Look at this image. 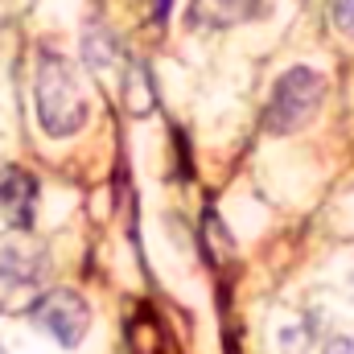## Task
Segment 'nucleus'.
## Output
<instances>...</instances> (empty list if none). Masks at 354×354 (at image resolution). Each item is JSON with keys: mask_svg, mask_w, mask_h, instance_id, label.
Returning <instances> with one entry per match:
<instances>
[{"mask_svg": "<svg viewBox=\"0 0 354 354\" xmlns=\"http://www.w3.org/2000/svg\"><path fill=\"white\" fill-rule=\"evenodd\" d=\"M37 120L50 136H75L87 124V99L58 54H41L37 66Z\"/></svg>", "mask_w": 354, "mask_h": 354, "instance_id": "nucleus-1", "label": "nucleus"}, {"mask_svg": "<svg viewBox=\"0 0 354 354\" xmlns=\"http://www.w3.org/2000/svg\"><path fill=\"white\" fill-rule=\"evenodd\" d=\"M326 99V79L309 66H292L276 79L272 99H268V128L272 132H297L301 124H309L317 115Z\"/></svg>", "mask_w": 354, "mask_h": 354, "instance_id": "nucleus-2", "label": "nucleus"}, {"mask_svg": "<svg viewBox=\"0 0 354 354\" xmlns=\"http://www.w3.org/2000/svg\"><path fill=\"white\" fill-rule=\"evenodd\" d=\"M29 317H33L41 330H50L58 346H79L83 334H87V326H91L87 301H83L79 292H71V288H54V292H46L41 301H33Z\"/></svg>", "mask_w": 354, "mask_h": 354, "instance_id": "nucleus-3", "label": "nucleus"}, {"mask_svg": "<svg viewBox=\"0 0 354 354\" xmlns=\"http://www.w3.org/2000/svg\"><path fill=\"white\" fill-rule=\"evenodd\" d=\"M33 202H37V177L17 169V165H4L0 169V214L12 227H29L33 223Z\"/></svg>", "mask_w": 354, "mask_h": 354, "instance_id": "nucleus-4", "label": "nucleus"}, {"mask_svg": "<svg viewBox=\"0 0 354 354\" xmlns=\"http://www.w3.org/2000/svg\"><path fill=\"white\" fill-rule=\"evenodd\" d=\"M264 0H189V29H227L260 17Z\"/></svg>", "mask_w": 354, "mask_h": 354, "instance_id": "nucleus-5", "label": "nucleus"}, {"mask_svg": "<svg viewBox=\"0 0 354 354\" xmlns=\"http://www.w3.org/2000/svg\"><path fill=\"white\" fill-rule=\"evenodd\" d=\"M46 268V252L33 243H8L0 252V280L4 284H33Z\"/></svg>", "mask_w": 354, "mask_h": 354, "instance_id": "nucleus-6", "label": "nucleus"}, {"mask_svg": "<svg viewBox=\"0 0 354 354\" xmlns=\"http://www.w3.org/2000/svg\"><path fill=\"white\" fill-rule=\"evenodd\" d=\"M83 46H87V62L95 66V71H103V66H107V62L115 58V41H111V37H107L103 29L87 33V41H83Z\"/></svg>", "mask_w": 354, "mask_h": 354, "instance_id": "nucleus-7", "label": "nucleus"}, {"mask_svg": "<svg viewBox=\"0 0 354 354\" xmlns=\"http://www.w3.org/2000/svg\"><path fill=\"white\" fill-rule=\"evenodd\" d=\"M330 17H334L338 33H346V37H354V0H334Z\"/></svg>", "mask_w": 354, "mask_h": 354, "instance_id": "nucleus-8", "label": "nucleus"}, {"mask_svg": "<svg viewBox=\"0 0 354 354\" xmlns=\"http://www.w3.org/2000/svg\"><path fill=\"white\" fill-rule=\"evenodd\" d=\"M169 8H174V0H153V17H157V21H165Z\"/></svg>", "mask_w": 354, "mask_h": 354, "instance_id": "nucleus-9", "label": "nucleus"}]
</instances>
